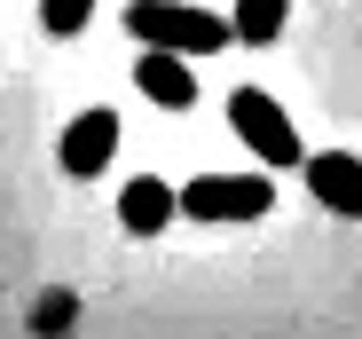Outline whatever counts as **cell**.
<instances>
[{
  "mask_svg": "<svg viewBox=\"0 0 362 339\" xmlns=\"http://www.w3.org/2000/svg\"><path fill=\"white\" fill-rule=\"evenodd\" d=\"M268 205H276L268 174H205L189 190H173V213H189V221H260Z\"/></svg>",
  "mask_w": 362,
  "mask_h": 339,
  "instance_id": "7a4b0ae2",
  "label": "cell"
},
{
  "mask_svg": "<svg viewBox=\"0 0 362 339\" xmlns=\"http://www.w3.org/2000/svg\"><path fill=\"white\" fill-rule=\"evenodd\" d=\"M127 32H134L142 47H173V55H221V47H236L228 16L189 8V0H134V8H127Z\"/></svg>",
  "mask_w": 362,
  "mask_h": 339,
  "instance_id": "6da1fadb",
  "label": "cell"
},
{
  "mask_svg": "<svg viewBox=\"0 0 362 339\" xmlns=\"http://www.w3.org/2000/svg\"><path fill=\"white\" fill-rule=\"evenodd\" d=\"M165 221H173V190L158 174H134L127 197H118V229H127V237H158Z\"/></svg>",
  "mask_w": 362,
  "mask_h": 339,
  "instance_id": "52a82bcc",
  "label": "cell"
},
{
  "mask_svg": "<svg viewBox=\"0 0 362 339\" xmlns=\"http://www.w3.org/2000/svg\"><path fill=\"white\" fill-rule=\"evenodd\" d=\"M284 16H291V0H236V16H228V32L245 40V47H268V40L284 32Z\"/></svg>",
  "mask_w": 362,
  "mask_h": 339,
  "instance_id": "ba28073f",
  "label": "cell"
},
{
  "mask_svg": "<svg viewBox=\"0 0 362 339\" xmlns=\"http://www.w3.org/2000/svg\"><path fill=\"white\" fill-rule=\"evenodd\" d=\"M134 87L165 110H189L197 103V71H189V55H173V47H150L142 64H134Z\"/></svg>",
  "mask_w": 362,
  "mask_h": 339,
  "instance_id": "8992f818",
  "label": "cell"
},
{
  "mask_svg": "<svg viewBox=\"0 0 362 339\" xmlns=\"http://www.w3.org/2000/svg\"><path fill=\"white\" fill-rule=\"evenodd\" d=\"M110 150H118V110H103V103H87L79 119L64 127V142H55V158H64V174H71V182L103 174Z\"/></svg>",
  "mask_w": 362,
  "mask_h": 339,
  "instance_id": "277c9868",
  "label": "cell"
},
{
  "mask_svg": "<svg viewBox=\"0 0 362 339\" xmlns=\"http://www.w3.org/2000/svg\"><path fill=\"white\" fill-rule=\"evenodd\" d=\"M87 16H95V0H40V24H47L55 40H71V32H87Z\"/></svg>",
  "mask_w": 362,
  "mask_h": 339,
  "instance_id": "9c48e42d",
  "label": "cell"
},
{
  "mask_svg": "<svg viewBox=\"0 0 362 339\" xmlns=\"http://www.w3.org/2000/svg\"><path fill=\"white\" fill-rule=\"evenodd\" d=\"M299 166H308L315 205H331L339 221H362V158L354 150H315V158H299Z\"/></svg>",
  "mask_w": 362,
  "mask_h": 339,
  "instance_id": "5b68a950",
  "label": "cell"
},
{
  "mask_svg": "<svg viewBox=\"0 0 362 339\" xmlns=\"http://www.w3.org/2000/svg\"><path fill=\"white\" fill-rule=\"evenodd\" d=\"M228 127H236V142H252L260 166H299V158H308V150H299V127L284 119V103L260 95V87H236L228 95Z\"/></svg>",
  "mask_w": 362,
  "mask_h": 339,
  "instance_id": "3957f363",
  "label": "cell"
}]
</instances>
